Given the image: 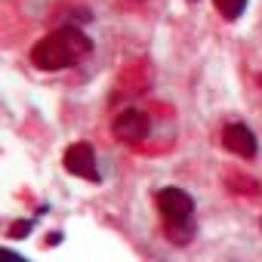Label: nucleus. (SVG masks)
<instances>
[{
    "label": "nucleus",
    "mask_w": 262,
    "mask_h": 262,
    "mask_svg": "<svg viewBox=\"0 0 262 262\" xmlns=\"http://www.w3.org/2000/svg\"><path fill=\"white\" fill-rule=\"evenodd\" d=\"M93 53V41L74 25H65L47 37L34 44L31 50V65L41 68V71H62V68H71L78 65L81 59H87Z\"/></svg>",
    "instance_id": "f257e3e1"
},
{
    "label": "nucleus",
    "mask_w": 262,
    "mask_h": 262,
    "mask_svg": "<svg viewBox=\"0 0 262 262\" xmlns=\"http://www.w3.org/2000/svg\"><path fill=\"white\" fill-rule=\"evenodd\" d=\"M155 204H158V213L164 219V229H167L170 241L185 244L195 232V201H192V195L170 185V189L158 192Z\"/></svg>",
    "instance_id": "f03ea898"
},
{
    "label": "nucleus",
    "mask_w": 262,
    "mask_h": 262,
    "mask_svg": "<svg viewBox=\"0 0 262 262\" xmlns=\"http://www.w3.org/2000/svg\"><path fill=\"white\" fill-rule=\"evenodd\" d=\"M111 133H115V139H121V142H142V139H148V133H152V118L139 108H124L121 115L111 121Z\"/></svg>",
    "instance_id": "7ed1b4c3"
},
{
    "label": "nucleus",
    "mask_w": 262,
    "mask_h": 262,
    "mask_svg": "<svg viewBox=\"0 0 262 262\" xmlns=\"http://www.w3.org/2000/svg\"><path fill=\"white\" fill-rule=\"evenodd\" d=\"M65 170L71 176H81L87 182H99V167H96V152L90 142H74L65 152Z\"/></svg>",
    "instance_id": "20e7f679"
},
{
    "label": "nucleus",
    "mask_w": 262,
    "mask_h": 262,
    "mask_svg": "<svg viewBox=\"0 0 262 262\" xmlns=\"http://www.w3.org/2000/svg\"><path fill=\"white\" fill-rule=\"evenodd\" d=\"M222 145H226L232 155L247 158V161H253V158H256V152H259L256 133H253L247 124H229L226 130H222Z\"/></svg>",
    "instance_id": "39448f33"
},
{
    "label": "nucleus",
    "mask_w": 262,
    "mask_h": 262,
    "mask_svg": "<svg viewBox=\"0 0 262 262\" xmlns=\"http://www.w3.org/2000/svg\"><path fill=\"white\" fill-rule=\"evenodd\" d=\"M213 7L226 16L229 22H235L241 13H244V7H247V0H213Z\"/></svg>",
    "instance_id": "423d86ee"
},
{
    "label": "nucleus",
    "mask_w": 262,
    "mask_h": 262,
    "mask_svg": "<svg viewBox=\"0 0 262 262\" xmlns=\"http://www.w3.org/2000/svg\"><path fill=\"white\" fill-rule=\"evenodd\" d=\"M28 232H31V222H16V226L10 229V238H28Z\"/></svg>",
    "instance_id": "0eeeda50"
},
{
    "label": "nucleus",
    "mask_w": 262,
    "mask_h": 262,
    "mask_svg": "<svg viewBox=\"0 0 262 262\" xmlns=\"http://www.w3.org/2000/svg\"><path fill=\"white\" fill-rule=\"evenodd\" d=\"M0 262H28V259H22V256L13 253V250H4V253H0Z\"/></svg>",
    "instance_id": "6e6552de"
},
{
    "label": "nucleus",
    "mask_w": 262,
    "mask_h": 262,
    "mask_svg": "<svg viewBox=\"0 0 262 262\" xmlns=\"http://www.w3.org/2000/svg\"><path fill=\"white\" fill-rule=\"evenodd\" d=\"M121 4H124V7H139L142 0H121Z\"/></svg>",
    "instance_id": "1a4fd4ad"
},
{
    "label": "nucleus",
    "mask_w": 262,
    "mask_h": 262,
    "mask_svg": "<svg viewBox=\"0 0 262 262\" xmlns=\"http://www.w3.org/2000/svg\"><path fill=\"white\" fill-rule=\"evenodd\" d=\"M189 4H195V0H189Z\"/></svg>",
    "instance_id": "9d476101"
},
{
    "label": "nucleus",
    "mask_w": 262,
    "mask_h": 262,
    "mask_svg": "<svg viewBox=\"0 0 262 262\" xmlns=\"http://www.w3.org/2000/svg\"><path fill=\"white\" fill-rule=\"evenodd\" d=\"M259 226H262V222H259Z\"/></svg>",
    "instance_id": "9b49d317"
}]
</instances>
